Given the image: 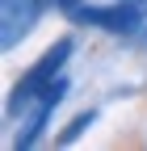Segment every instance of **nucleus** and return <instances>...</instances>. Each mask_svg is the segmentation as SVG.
Wrapping results in <instances>:
<instances>
[{"label": "nucleus", "instance_id": "obj_1", "mask_svg": "<svg viewBox=\"0 0 147 151\" xmlns=\"http://www.w3.org/2000/svg\"><path fill=\"white\" fill-rule=\"evenodd\" d=\"M67 55H71V38H59V42H55L46 55L38 63H34L21 80L13 84V97H9V113H21L34 97H38L42 88H50L55 80H59V71H63V63H67Z\"/></svg>", "mask_w": 147, "mask_h": 151}, {"label": "nucleus", "instance_id": "obj_2", "mask_svg": "<svg viewBox=\"0 0 147 151\" xmlns=\"http://www.w3.org/2000/svg\"><path fill=\"white\" fill-rule=\"evenodd\" d=\"M67 17H76V21H84V25H101V29H109V34H130V29L143 21V9L130 4V0H122V4H105V9L71 0V4H67Z\"/></svg>", "mask_w": 147, "mask_h": 151}, {"label": "nucleus", "instance_id": "obj_3", "mask_svg": "<svg viewBox=\"0 0 147 151\" xmlns=\"http://www.w3.org/2000/svg\"><path fill=\"white\" fill-rule=\"evenodd\" d=\"M63 97H67V80H55L50 88H42L38 97H34V113L25 118V126H21V134H17V143H13L17 151H25V147H34V143H38V134L46 130V118L55 113V105H59Z\"/></svg>", "mask_w": 147, "mask_h": 151}, {"label": "nucleus", "instance_id": "obj_4", "mask_svg": "<svg viewBox=\"0 0 147 151\" xmlns=\"http://www.w3.org/2000/svg\"><path fill=\"white\" fill-rule=\"evenodd\" d=\"M38 9H46L42 0H4V50H13V42H21V34L38 17Z\"/></svg>", "mask_w": 147, "mask_h": 151}, {"label": "nucleus", "instance_id": "obj_5", "mask_svg": "<svg viewBox=\"0 0 147 151\" xmlns=\"http://www.w3.org/2000/svg\"><path fill=\"white\" fill-rule=\"evenodd\" d=\"M88 126H93V113H80V118H71V126L59 134V143H76V139H80V130H88Z\"/></svg>", "mask_w": 147, "mask_h": 151}]
</instances>
